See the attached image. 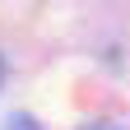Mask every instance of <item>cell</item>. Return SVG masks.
Segmentation results:
<instances>
[{
	"label": "cell",
	"instance_id": "obj_1",
	"mask_svg": "<svg viewBox=\"0 0 130 130\" xmlns=\"http://www.w3.org/2000/svg\"><path fill=\"white\" fill-rule=\"evenodd\" d=\"M0 130H42V125L32 121V116H23V111H19V116H9L5 125H0Z\"/></svg>",
	"mask_w": 130,
	"mask_h": 130
},
{
	"label": "cell",
	"instance_id": "obj_2",
	"mask_svg": "<svg viewBox=\"0 0 130 130\" xmlns=\"http://www.w3.org/2000/svg\"><path fill=\"white\" fill-rule=\"evenodd\" d=\"M0 79H5V60H0Z\"/></svg>",
	"mask_w": 130,
	"mask_h": 130
}]
</instances>
